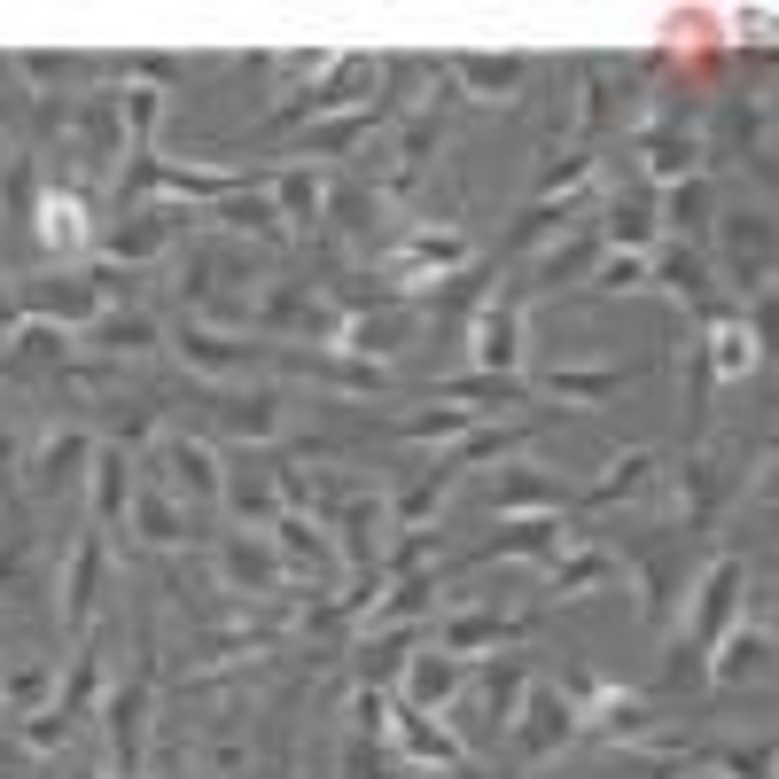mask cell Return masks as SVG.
<instances>
[{
  "instance_id": "cell-1",
  "label": "cell",
  "mask_w": 779,
  "mask_h": 779,
  "mask_svg": "<svg viewBox=\"0 0 779 779\" xmlns=\"http://www.w3.org/2000/svg\"><path fill=\"white\" fill-rule=\"evenodd\" d=\"M48 234L55 242H78V203H48Z\"/></svg>"
}]
</instances>
